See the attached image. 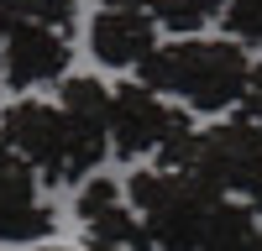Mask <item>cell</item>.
Listing matches in <instances>:
<instances>
[{
  "label": "cell",
  "instance_id": "cell-2",
  "mask_svg": "<svg viewBox=\"0 0 262 251\" xmlns=\"http://www.w3.org/2000/svg\"><path fill=\"white\" fill-rule=\"evenodd\" d=\"M126 199L158 251H200L205 220L215 199H226V194H215L210 183H200L184 167H137L126 178Z\"/></svg>",
  "mask_w": 262,
  "mask_h": 251
},
{
  "label": "cell",
  "instance_id": "cell-17",
  "mask_svg": "<svg viewBox=\"0 0 262 251\" xmlns=\"http://www.w3.org/2000/svg\"><path fill=\"white\" fill-rule=\"evenodd\" d=\"M236 199H247L257 215H262V157L252 162V173H247V183H242V194H236Z\"/></svg>",
  "mask_w": 262,
  "mask_h": 251
},
{
  "label": "cell",
  "instance_id": "cell-6",
  "mask_svg": "<svg viewBox=\"0 0 262 251\" xmlns=\"http://www.w3.org/2000/svg\"><path fill=\"white\" fill-rule=\"evenodd\" d=\"M69 63H74V42H69V32H53V27H32L27 21V27H16L0 42V79L16 94L42 89V84H63Z\"/></svg>",
  "mask_w": 262,
  "mask_h": 251
},
{
  "label": "cell",
  "instance_id": "cell-1",
  "mask_svg": "<svg viewBox=\"0 0 262 251\" xmlns=\"http://www.w3.org/2000/svg\"><path fill=\"white\" fill-rule=\"evenodd\" d=\"M247 73H252V58L231 37L158 42L137 63V84H147L152 94H179L184 110H200V115L236 110L247 94Z\"/></svg>",
  "mask_w": 262,
  "mask_h": 251
},
{
  "label": "cell",
  "instance_id": "cell-10",
  "mask_svg": "<svg viewBox=\"0 0 262 251\" xmlns=\"http://www.w3.org/2000/svg\"><path fill=\"white\" fill-rule=\"evenodd\" d=\"M53 225H58V215H53L42 199H27V204H6V209H0V241H6V246H37V241L53 236Z\"/></svg>",
  "mask_w": 262,
  "mask_h": 251
},
{
  "label": "cell",
  "instance_id": "cell-4",
  "mask_svg": "<svg viewBox=\"0 0 262 251\" xmlns=\"http://www.w3.org/2000/svg\"><path fill=\"white\" fill-rule=\"evenodd\" d=\"M0 141L16 146L37 167V178L63 183L69 178V115L58 99H11L0 115Z\"/></svg>",
  "mask_w": 262,
  "mask_h": 251
},
{
  "label": "cell",
  "instance_id": "cell-16",
  "mask_svg": "<svg viewBox=\"0 0 262 251\" xmlns=\"http://www.w3.org/2000/svg\"><path fill=\"white\" fill-rule=\"evenodd\" d=\"M16 27H27V0H0V42Z\"/></svg>",
  "mask_w": 262,
  "mask_h": 251
},
{
  "label": "cell",
  "instance_id": "cell-19",
  "mask_svg": "<svg viewBox=\"0 0 262 251\" xmlns=\"http://www.w3.org/2000/svg\"><path fill=\"white\" fill-rule=\"evenodd\" d=\"M37 251H74V246H42V241H37Z\"/></svg>",
  "mask_w": 262,
  "mask_h": 251
},
{
  "label": "cell",
  "instance_id": "cell-15",
  "mask_svg": "<svg viewBox=\"0 0 262 251\" xmlns=\"http://www.w3.org/2000/svg\"><path fill=\"white\" fill-rule=\"evenodd\" d=\"M27 21H32V27H53V32H69L74 37L79 6H74V0H27Z\"/></svg>",
  "mask_w": 262,
  "mask_h": 251
},
{
  "label": "cell",
  "instance_id": "cell-14",
  "mask_svg": "<svg viewBox=\"0 0 262 251\" xmlns=\"http://www.w3.org/2000/svg\"><path fill=\"white\" fill-rule=\"evenodd\" d=\"M111 204H121V183L116 178H84L79 183V199H74V215H79V225L84 220H95L100 215V209H111Z\"/></svg>",
  "mask_w": 262,
  "mask_h": 251
},
{
  "label": "cell",
  "instance_id": "cell-18",
  "mask_svg": "<svg viewBox=\"0 0 262 251\" xmlns=\"http://www.w3.org/2000/svg\"><path fill=\"white\" fill-rule=\"evenodd\" d=\"M105 11H142V16H152V0H105Z\"/></svg>",
  "mask_w": 262,
  "mask_h": 251
},
{
  "label": "cell",
  "instance_id": "cell-3",
  "mask_svg": "<svg viewBox=\"0 0 262 251\" xmlns=\"http://www.w3.org/2000/svg\"><path fill=\"white\" fill-rule=\"evenodd\" d=\"M194 131V120L184 105H168L163 94H152L147 84H121L111 89V152L121 162L152 157L158 146L179 141Z\"/></svg>",
  "mask_w": 262,
  "mask_h": 251
},
{
  "label": "cell",
  "instance_id": "cell-11",
  "mask_svg": "<svg viewBox=\"0 0 262 251\" xmlns=\"http://www.w3.org/2000/svg\"><path fill=\"white\" fill-rule=\"evenodd\" d=\"M226 11V0H152V21L168 27L173 37H194Z\"/></svg>",
  "mask_w": 262,
  "mask_h": 251
},
{
  "label": "cell",
  "instance_id": "cell-5",
  "mask_svg": "<svg viewBox=\"0 0 262 251\" xmlns=\"http://www.w3.org/2000/svg\"><path fill=\"white\" fill-rule=\"evenodd\" d=\"M257 157H262V131L231 115V120H221V126L194 131L179 167L194 173L200 183H210L215 194H242V183H247V173H252Z\"/></svg>",
  "mask_w": 262,
  "mask_h": 251
},
{
  "label": "cell",
  "instance_id": "cell-8",
  "mask_svg": "<svg viewBox=\"0 0 262 251\" xmlns=\"http://www.w3.org/2000/svg\"><path fill=\"white\" fill-rule=\"evenodd\" d=\"M200 251H262V215L236 194L215 199L205 236H200Z\"/></svg>",
  "mask_w": 262,
  "mask_h": 251
},
{
  "label": "cell",
  "instance_id": "cell-7",
  "mask_svg": "<svg viewBox=\"0 0 262 251\" xmlns=\"http://www.w3.org/2000/svg\"><path fill=\"white\" fill-rule=\"evenodd\" d=\"M158 47V21L142 11H105L90 21V53L105 68H137V63Z\"/></svg>",
  "mask_w": 262,
  "mask_h": 251
},
{
  "label": "cell",
  "instance_id": "cell-13",
  "mask_svg": "<svg viewBox=\"0 0 262 251\" xmlns=\"http://www.w3.org/2000/svg\"><path fill=\"white\" fill-rule=\"evenodd\" d=\"M221 27H226L231 42H242V47H262V0H226Z\"/></svg>",
  "mask_w": 262,
  "mask_h": 251
},
{
  "label": "cell",
  "instance_id": "cell-9",
  "mask_svg": "<svg viewBox=\"0 0 262 251\" xmlns=\"http://www.w3.org/2000/svg\"><path fill=\"white\" fill-rule=\"evenodd\" d=\"M84 230H90V241L116 246V251H158V246L147 241V230H142V220H137V209H126V204L100 209L95 220H84Z\"/></svg>",
  "mask_w": 262,
  "mask_h": 251
},
{
  "label": "cell",
  "instance_id": "cell-12",
  "mask_svg": "<svg viewBox=\"0 0 262 251\" xmlns=\"http://www.w3.org/2000/svg\"><path fill=\"white\" fill-rule=\"evenodd\" d=\"M37 199V167L16 152V146L0 141V209L6 204H27Z\"/></svg>",
  "mask_w": 262,
  "mask_h": 251
}]
</instances>
